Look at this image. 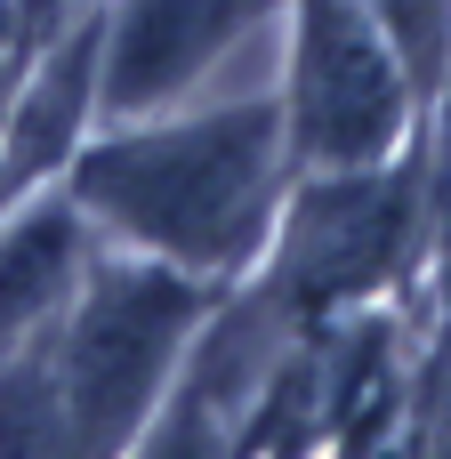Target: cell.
Instances as JSON below:
<instances>
[{"mask_svg":"<svg viewBox=\"0 0 451 459\" xmlns=\"http://www.w3.org/2000/svg\"><path fill=\"white\" fill-rule=\"evenodd\" d=\"M274 137L282 129L266 105H226L202 121H169L153 137H113L81 161V202L129 242L218 274V266H242L266 226V202L282 178Z\"/></svg>","mask_w":451,"mask_h":459,"instance_id":"obj_1","label":"cell"},{"mask_svg":"<svg viewBox=\"0 0 451 459\" xmlns=\"http://www.w3.org/2000/svg\"><path fill=\"white\" fill-rule=\"evenodd\" d=\"M194 315H202L194 282L153 274V266H97L65 339L40 347L56 403H65V436L73 444H121L153 411L161 371H169Z\"/></svg>","mask_w":451,"mask_h":459,"instance_id":"obj_2","label":"cell"},{"mask_svg":"<svg viewBox=\"0 0 451 459\" xmlns=\"http://www.w3.org/2000/svg\"><path fill=\"white\" fill-rule=\"evenodd\" d=\"M291 137L315 161L363 169L403 129V65L371 24V0H299V65H291Z\"/></svg>","mask_w":451,"mask_h":459,"instance_id":"obj_3","label":"cell"},{"mask_svg":"<svg viewBox=\"0 0 451 459\" xmlns=\"http://www.w3.org/2000/svg\"><path fill=\"white\" fill-rule=\"evenodd\" d=\"M412 202L420 186L412 178H371L347 169L339 186H315L299 210H291V242H282V290L291 307H339L371 282H387L412 250Z\"/></svg>","mask_w":451,"mask_h":459,"instance_id":"obj_4","label":"cell"},{"mask_svg":"<svg viewBox=\"0 0 451 459\" xmlns=\"http://www.w3.org/2000/svg\"><path fill=\"white\" fill-rule=\"evenodd\" d=\"M258 16H266V0H121L97 105L105 113H145V105L186 97Z\"/></svg>","mask_w":451,"mask_h":459,"instance_id":"obj_5","label":"cell"},{"mask_svg":"<svg viewBox=\"0 0 451 459\" xmlns=\"http://www.w3.org/2000/svg\"><path fill=\"white\" fill-rule=\"evenodd\" d=\"M81 274V218L73 210H32L0 234V355L48 323V307Z\"/></svg>","mask_w":451,"mask_h":459,"instance_id":"obj_6","label":"cell"},{"mask_svg":"<svg viewBox=\"0 0 451 459\" xmlns=\"http://www.w3.org/2000/svg\"><path fill=\"white\" fill-rule=\"evenodd\" d=\"M89 105H97V24H81V32L40 65V81H32L16 129H8V178L48 169V161L73 145V129H81Z\"/></svg>","mask_w":451,"mask_h":459,"instance_id":"obj_7","label":"cell"},{"mask_svg":"<svg viewBox=\"0 0 451 459\" xmlns=\"http://www.w3.org/2000/svg\"><path fill=\"white\" fill-rule=\"evenodd\" d=\"M444 8L451 0H371V16H387V32L403 40V56L420 73H436V56H444Z\"/></svg>","mask_w":451,"mask_h":459,"instance_id":"obj_8","label":"cell"},{"mask_svg":"<svg viewBox=\"0 0 451 459\" xmlns=\"http://www.w3.org/2000/svg\"><path fill=\"white\" fill-rule=\"evenodd\" d=\"M428 403H436V444L451 452V274H444V347H436V379H428Z\"/></svg>","mask_w":451,"mask_h":459,"instance_id":"obj_9","label":"cell"}]
</instances>
